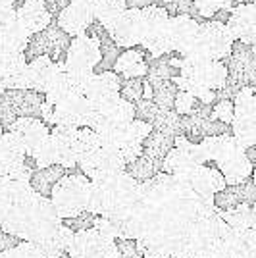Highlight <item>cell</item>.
Instances as JSON below:
<instances>
[{
  "instance_id": "1",
  "label": "cell",
  "mask_w": 256,
  "mask_h": 258,
  "mask_svg": "<svg viewBox=\"0 0 256 258\" xmlns=\"http://www.w3.org/2000/svg\"><path fill=\"white\" fill-rule=\"evenodd\" d=\"M235 37L227 23L206 20L201 22L199 37L187 52L183 54V60L203 64V62H224L233 52Z\"/></svg>"
},
{
  "instance_id": "2",
  "label": "cell",
  "mask_w": 256,
  "mask_h": 258,
  "mask_svg": "<svg viewBox=\"0 0 256 258\" xmlns=\"http://www.w3.org/2000/svg\"><path fill=\"white\" fill-rule=\"evenodd\" d=\"M89 193H91V179L85 177L81 172L66 173L60 181L56 183L52 189V201L56 212L60 220H72L79 214L87 212V203H89Z\"/></svg>"
},
{
  "instance_id": "3",
  "label": "cell",
  "mask_w": 256,
  "mask_h": 258,
  "mask_svg": "<svg viewBox=\"0 0 256 258\" xmlns=\"http://www.w3.org/2000/svg\"><path fill=\"white\" fill-rule=\"evenodd\" d=\"M143 14V41L141 46L149 52V56L162 58L166 54L173 52L170 43V14L162 4H154L145 10Z\"/></svg>"
},
{
  "instance_id": "4",
  "label": "cell",
  "mask_w": 256,
  "mask_h": 258,
  "mask_svg": "<svg viewBox=\"0 0 256 258\" xmlns=\"http://www.w3.org/2000/svg\"><path fill=\"white\" fill-rule=\"evenodd\" d=\"M44 95L37 91H4L0 97V125L4 131L20 118H41Z\"/></svg>"
},
{
  "instance_id": "5",
  "label": "cell",
  "mask_w": 256,
  "mask_h": 258,
  "mask_svg": "<svg viewBox=\"0 0 256 258\" xmlns=\"http://www.w3.org/2000/svg\"><path fill=\"white\" fill-rule=\"evenodd\" d=\"M70 44H72V37H68L58 27V23L52 22L43 33L31 35V41L23 54H25L27 62H33L35 58H41V56H48L56 64H64Z\"/></svg>"
},
{
  "instance_id": "6",
  "label": "cell",
  "mask_w": 256,
  "mask_h": 258,
  "mask_svg": "<svg viewBox=\"0 0 256 258\" xmlns=\"http://www.w3.org/2000/svg\"><path fill=\"white\" fill-rule=\"evenodd\" d=\"M100 43L91 35H79L72 39L70 50L66 54L64 68L74 74H95L96 66L100 64Z\"/></svg>"
},
{
  "instance_id": "7",
  "label": "cell",
  "mask_w": 256,
  "mask_h": 258,
  "mask_svg": "<svg viewBox=\"0 0 256 258\" xmlns=\"http://www.w3.org/2000/svg\"><path fill=\"white\" fill-rule=\"evenodd\" d=\"M77 168L91 181L106 179L116 173L125 172V164L117 156V152L112 149H104V147H100L98 151H95L89 156H83L77 162Z\"/></svg>"
},
{
  "instance_id": "8",
  "label": "cell",
  "mask_w": 256,
  "mask_h": 258,
  "mask_svg": "<svg viewBox=\"0 0 256 258\" xmlns=\"http://www.w3.org/2000/svg\"><path fill=\"white\" fill-rule=\"evenodd\" d=\"M108 35L119 48L129 50V48L141 46V41H143V14L141 10L127 8L108 29Z\"/></svg>"
},
{
  "instance_id": "9",
  "label": "cell",
  "mask_w": 256,
  "mask_h": 258,
  "mask_svg": "<svg viewBox=\"0 0 256 258\" xmlns=\"http://www.w3.org/2000/svg\"><path fill=\"white\" fill-rule=\"evenodd\" d=\"M227 27L233 33L235 41L243 43L248 48L256 46V4H248L243 2L239 6H235L229 20H227Z\"/></svg>"
},
{
  "instance_id": "10",
  "label": "cell",
  "mask_w": 256,
  "mask_h": 258,
  "mask_svg": "<svg viewBox=\"0 0 256 258\" xmlns=\"http://www.w3.org/2000/svg\"><path fill=\"white\" fill-rule=\"evenodd\" d=\"M0 83L6 91H31V72L25 54H8L4 58Z\"/></svg>"
},
{
  "instance_id": "11",
  "label": "cell",
  "mask_w": 256,
  "mask_h": 258,
  "mask_svg": "<svg viewBox=\"0 0 256 258\" xmlns=\"http://www.w3.org/2000/svg\"><path fill=\"white\" fill-rule=\"evenodd\" d=\"M201 22L191 16H177L170 18V43L171 50L177 54H185L191 48L199 37Z\"/></svg>"
},
{
  "instance_id": "12",
  "label": "cell",
  "mask_w": 256,
  "mask_h": 258,
  "mask_svg": "<svg viewBox=\"0 0 256 258\" xmlns=\"http://www.w3.org/2000/svg\"><path fill=\"white\" fill-rule=\"evenodd\" d=\"M54 22L58 23V27L68 35V37H79V35H85L89 31V27L96 22L95 20V12L85 6H79V4H70Z\"/></svg>"
},
{
  "instance_id": "13",
  "label": "cell",
  "mask_w": 256,
  "mask_h": 258,
  "mask_svg": "<svg viewBox=\"0 0 256 258\" xmlns=\"http://www.w3.org/2000/svg\"><path fill=\"white\" fill-rule=\"evenodd\" d=\"M150 60H152V58H150L149 52H147L143 46L129 48V50H121L114 72H116L121 79H147Z\"/></svg>"
},
{
  "instance_id": "14",
  "label": "cell",
  "mask_w": 256,
  "mask_h": 258,
  "mask_svg": "<svg viewBox=\"0 0 256 258\" xmlns=\"http://www.w3.org/2000/svg\"><path fill=\"white\" fill-rule=\"evenodd\" d=\"M16 14H18V22L22 23L23 29L29 35L43 33L54 22V18L44 6V0H23V4L18 6Z\"/></svg>"
},
{
  "instance_id": "15",
  "label": "cell",
  "mask_w": 256,
  "mask_h": 258,
  "mask_svg": "<svg viewBox=\"0 0 256 258\" xmlns=\"http://www.w3.org/2000/svg\"><path fill=\"white\" fill-rule=\"evenodd\" d=\"M50 129L52 127L48 123H44L41 118H20L16 119V123L8 131L18 135L25 145V151L29 152L50 135Z\"/></svg>"
},
{
  "instance_id": "16",
  "label": "cell",
  "mask_w": 256,
  "mask_h": 258,
  "mask_svg": "<svg viewBox=\"0 0 256 258\" xmlns=\"http://www.w3.org/2000/svg\"><path fill=\"white\" fill-rule=\"evenodd\" d=\"M62 64L52 62L48 56H41L29 62V72H31V91H37L44 95L48 91V87L52 83L56 76L60 74Z\"/></svg>"
},
{
  "instance_id": "17",
  "label": "cell",
  "mask_w": 256,
  "mask_h": 258,
  "mask_svg": "<svg viewBox=\"0 0 256 258\" xmlns=\"http://www.w3.org/2000/svg\"><path fill=\"white\" fill-rule=\"evenodd\" d=\"M216 168L222 172L225 183H227V187L243 185V183H246L250 177H252V172H254V166L250 164V160H248L246 154L237 156V158H233V160L216 164Z\"/></svg>"
},
{
  "instance_id": "18",
  "label": "cell",
  "mask_w": 256,
  "mask_h": 258,
  "mask_svg": "<svg viewBox=\"0 0 256 258\" xmlns=\"http://www.w3.org/2000/svg\"><path fill=\"white\" fill-rule=\"evenodd\" d=\"M66 173H68V170L62 168V166H58V164H56V166L43 168V170H37V172L31 175V189L37 195L50 199L56 183L60 181Z\"/></svg>"
},
{
  "instance_id": "19",
  "label": "cell",
  "mask_w": 256,
  "mask_h": 258,
  "mask_svg": "<svg viewBox=\"0 0 256 258\" xmlns=\"http://www.w3.org/2000/svg\"><path fill=\"white\" fill-rule=\"evenodd\" d=\"M173 147H175V137L152 129V133H150L149 137H147V141L143 143V154H147L149 158L162 164L164 158L170 154V151Z\"/></svg>"
},
{
  "instance_id": "20",
  "label": "cell",
  "mask_w": 256,
  "mask_h": 258,
  "mask_svg": "<svg viewBox=\"0 0 256 258\" xmlns=\"http://www.w3.org/2000/svg\"><path fill=\"white\" fill-rule=\"evenodd\" d=\"M147 83L152 87V100L160 110H173V102L179 93V87L173 79H152Z\"/></svg>"
},
{
  "instance_id": "21",
  "label": "cell",
  "mask_w": 256,
  "mask_h": 258,
  "mask_svg": "<svg viewBox=\"0 0 256 258\" xmlns=\"http://www.w3.org/2000/svg\"><path fill=\"white\" fill-rule=\"evenodd\" d=\"M72 145H74V152L75 156H77V162L81 160L83 156H89V154H93V152L102 147L100 135L91 127L75 129L74 137H72Z\"/></svg>"
},
{
  "instance_id": "22",
  "label": "cell",
  "mask_w": 256,
  "mask_h": 258,
  "mask_svg": "<svg viewBox=\"0 0 256 258\" xmlns=\"http://www.w3.org/2000/svg\"><path fill=\"white\" fill-rule=\"evenodd\" d=\"M127 10L125 0H96L95 2V20L104 29H110L117 18Z\"/></svg>"
},
{
  "instance_id": "23",
  "label": "cell",
  "mask_w": 256,
  "mask_h": 258,
  "mask_svg": "<svg viewBox=\"0 0 256 258\" xmlns=\"http://www.w3.org/2000/svg\"><path fill=\"white\" fill-rule=\"evenodd\" d=\"M218 214L222 216L227 226L231 227L233 231H239V233H246L248 229L254 227V218H252V206L248 205H239L235 206L233 210H227V212H220Z\"/></svg>"
},
{
  "instance_id": "24",
  "label": "cell",
  "mask_w": 256,
  "mask_h": 258,
  "mask_svg": "<svg viewBox=\"0 0 256 258\" xmlns=\"http://www.w3.org/2000/svg\"><path fill=\"white\" fill-rule=\"evenodd\" d=\"M160 172H162L160 162L152 160L147 154H143V156H139L135 162H131V164L125 166V173H127L129 177H133L137 183L150 181L156 173H160Z\"/></svg>"
},
{
  "instance_id": "25",
  "label": "cell",
  "mask_w": 256,
  "mask_h": 258,
  "mask_svg": "<svg viewBox=\"0 0 256 258\" xmlns=\"http://www.w3.org/2000/svg\"><path fill=\"white\" fill-rule=\"evenodd\" d=\"M197 164L193 162L191 154L187 149H177L173 147L170 151V154L164 158L162 162V172L170 173V175H181V173L193 170Z\"/></svg>"
},
{
  "instance_id": "26",
  "label": "cell",
  "mask_w": 256,
  "mask_h": 258,
  "mask_svg": "<svg viewBox=\"0 0 256 258\" xmlns=\"http://www.w3.org/2000/svg\"><path fill=\"white\" fill-rule=\"evenodd\" d=\"M27 156L35 162L37 170H43L48 166H56L58 164V154H56V145H54L52 135H48L43 143H39L33 151L27 152Z\"/></svg>"
},
{
  "instance_id": "27",
  "label": "cell",
  "mask_w": 256,
  "mask_h": 258,
  "mask_svg": "<svg viewBox=\"0 0 256 258\" xmlns=\"http://www.w3.org/2000/svg\"><path fill=\"white\" fill-rule=\"evenodd\" d=\"M152 127L156 129V131L166 133V135H171V137H179V135H183L181 116H179L175 110H160V116L156 118V121H154Z\"/></svg>"
},
{
  "instance_id": "28",
  "label": "cell",
  "mask_w": 256,
  "mask_h": 258,
  "mask_svg": "<svg viewBox=\"0 0 256 258\" xmlns=\"http://www.w3.org/2000/svg\"><path fill=\"white\" fill-rule=\"evenodd\" d=\"M135 119V104L119 98L114 106L106 112V121L114 125H129Z\"/></svg>"
},
{
  "instance_id": "29",
  "label": "cell",
  "mask_w": 256,
  "mask_h": 258,
  "mask_svg": "<svg viewBox=\"0 0 256 258\" xmlns=\"http://www.w3.org/2000/svg\"><path fill=\"white\" fill-rule=\"evenodd\" d=\"M119 97L131 104H137L145 97V79H123L121 89H119Z\"/></svg>"
},
{
  "instance_id": "30",
  "label": "cell",
  "mask_w": 256,
  "mask_h": 258,
  "mask_svg": "<svg viewBox=\"0 0 256 258\" xmlns=\"http://www.w3.org/2000/svg\"><path fill=\"white\" fill-rule=\"evenodd\" d=\"M243 205L241 197H239V189L237 187H225L224 191H220L218 195H214V206L220 212H227L233 210L235 206Z\"/></svg>"
},
{
  "instance_id": "31",
  "label": "cell",
  "mask_w": 256,
  "mask_h": 258,
  "mask_svg": "<svg viewBox=\"0 0 256 258\" xmlns=\"http://www.w3.org/2000/svg\"><path fill=\"white\" fill-rule=\"evenodd\" d=\"M162 6L166 8V12L170 14V18H177V16H191L195 20H199L197 14V6L193 0H168L162 2ZM201 22V20H199Z\"/></svg>"
},
{
  "instance_id": "32",
  "label": "cell",
  "mask_w": 256,
  "mask_h": 258,
  "mask_svg": "<svg viewBox=\"0 0 256 258\" xmlns=\"http://www.w3.org/2000/svg\"><path fill=\"white\" fill-rule=\"evenodd\" d=\"M158 116H160V108L154 104V100L143 98L135 104V118L141 119V121H147L150 125H154Z\"/></svg>"
},
{
  "instance_id": "33",
  "label": "cell",
  "mask_w": 256,
  "mask_h": 258,
  "mask_svg": "<svg viewBox=\"0 0 256 258\" xmlns=\"http://www.w3.org/2000/svg\"><path fill=\"white\" fill-rule=\"evenodd\" d=\"M233 116H235L233 100H218L212 106V119H216V121H222V123L231 127Z\"/></svg>"
},
{
  "instance_id": "34",
  "label": "cell",
  "mask_w": 256,
  "mask_h": 258,
  "mask_svg": "<svg viewBox=\"0 0 256 258\" xmlns=\"http://www.w3.org/2000/svg\"><path fill=\"white\" fill-rule=\"evenodd\" d=\"M95 220L96 216H93L91 212H83L77 218H72V220H64V226H68L74 233H81V231H87V229H93L95 227Z\"/></svg>"
},
{
  "instance_id": "35",
  "label": "cell",
  "mask_w": 256,
  "mask_h": 258,
  "mask_svg": "<svg viewBox=\"0 0 256 258\" xmlns=\"http://www.w3.org/2000/svg\"><path fill=\"white\" fill-rule=\"evenodd\" d=\"M197 104V98L189 95V93H185V91H179L177 93V97H175V102H173V110L179 114V116H189L193 112V108Z\"/></svg>"
},
{
  "instance_id": "36",
  "label": "cell",
  "mask_w": 256,
  "mask_h": 258,
  "mask_svg": "<svg viewBox=\"0 0 256 258\" xmlns=\"http://www.w3.org/2000/svg\"><path fill=\"white\" fill-rule=\"evenodd\" d=\"M117 252L119 258H139V247H137V241L133 239H117Z\"/></svg>"
},
{
  "instance_id": "37",
  "label": "cell",
  "mask_w": 256,
  "mask_h": 258,
  "mask_svg": "<svg viewBox=\"0 0 256 258\" xmlns=\"http://www.w3.org/2000/svg\"><path fill=\"white\" fill-rule=\"evenodd\" d=\"M20 243H22V239L10 235L8 231H4V229L0 227V254H4V252L12 250V248H16Z\"/></svg>"
},
{
  "instance_id": "38",
  "label": "cell",
  "mask_w": 256,
  "mask_h": 258,
  "mask_svg": "<svg viewBox=\"0 0 256 258\" xmlns=\"http://www.w3.org/2000/svg\"><path fill=\"white\" fill-rule=\"evenodd\" d=\"M70 4H72L70 0H44V6H46V10H48V14L52 16L54 20H56Z\"/></svg>"
},
{
  "instance_id": "39",
  "label": "cell",
  "mask_w": 256,
  "mask_h": 258,
  "mask_svg": "<svg viewBox=\"0 0 256 258\" xmlns=\"http://www.w3.org/2000/svg\"><path fill=\"white\" fill-rule=\"evenodd\" d=\"M127 8H133V10H145L149 6H154V4H162L160 0H125Z\"/></svg>"
},
{
  "instance_id": "40",
  "label": "cell",
  "mask_w": 256,
  "mask_h": 258,
  "mask_svg": "<svg viewBox=\"0 0 256 258\" xmlns=\"http://www.w3.org/2000/svg\"><path fill=\"white\" fill-rule=\"evenodd\" d=\"M245 243L252 252H256V227L248 229V231L245 233Z\"/></svg>"
},
{
  "instance_id": "41",
  "label": "cell",
  "mask_w": 256,
  "mask_h": 258,
  "mask_svg": "<svg viewBox=\"0 0 256 258\" xmlns=\"http://www.w3.org/2000/svg\"><path fill=\"white\" fill-rule=\"evenodd\" d=\"M23 0H0V10H18V6H22Z\"/></svg>"
},
{
  "instance_id": "42",
  "label": "cell",
  "mask_w": 256,
  "mask_h": 258,
  "mask_svg": "<svg viewBox=\"0 0 256 258\" xmlns=\"http://www.w3.org/2000/svg\"><path fill=\"white\" fill-rule=\"evenodd\" d=\"M72 4H79V6H85V8H91L95 12V2L96 0H70Z\"/></svg>"
},
{
  "instance_id": "43",
  "label": "cell",
  "mask_w": 256,
  "mask_h": 258,
  "mask_svg": "<svg viewBox=\"0 0 256 258\" xmlns=\"http://www.w3.org/2000/svg\"><path fill=\"white\" fill-rule=\"evenodd\" d=\"M246 156H248V160H250V164L256 168V147H252V149H248L246 151Z\"/></svg>"
},
{
  "instance_id": "44",
  "label": "cell",
  "mask_w": 256,
  "mask_h": 258,
  "mask_svg": "<svg viewBox=\"0 0 256 258\" xmlns=\"http://www.w3.org/2000/svg\"><path fill=\"white\" fill-rule=\"evenodd\" d=\"M252 218H254V227H256V203L252 205Z\"/></svg>"
},
{
  "instance_id": "45",
  "label": "cell",
  "mask_w": 256,
  "mask_h": 258,
  "mask_svg": "<svg viewBox=\"0 0 256 258\" xmlns=\"http://www.w3.org/2000/svg\"><path fill=\"white\" fill-rule=\"evenodd\" d=\"M252 183L256 185V168H254V172H252Z\"/></svg>"
},
{
  "instance_id": "46",
  "label": "cell",
  "mask_w": 256,
  "mask_h": 258,
  "mask_svg": "<svg viewBox=\"0 0 256 258\" xmlns=\"http://www.w3.org/2000/svg\"><path fill=\"white\" fill-rule=\"evenodd\" d=\"M160 2H168V0H160Z\"/></svg>"
},
{
  "instance_id": "47",
  "label": "cell",
  "mask_w": 256,
  "mask_h": 258,
  "mask_svg": "<svg viewBox=\"0 0 256 258\" xmlns=\"http://www.w3.org/2000/svg\"><path fill=\"white\" fill-rule=\"evenodd\" d=\"M254 91H256V87H254Z\"/></svg>"
},
{
  "instance_id": "48",
  "label": "cell",
  "mask_w": 256,
  "mask_h": 258,
  "mask_svg": "<svg viewBox=\"0 0 256 258\" xmlns=\"http://www.w3.org/2000/svg\"><path fill=\"white\" fill-rule=\"evenodd\" d=\"M254 4H256V0H254Z\"/></svg>"
}]
</instances>
